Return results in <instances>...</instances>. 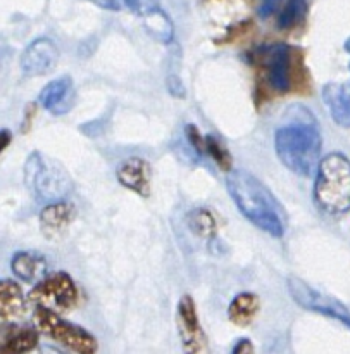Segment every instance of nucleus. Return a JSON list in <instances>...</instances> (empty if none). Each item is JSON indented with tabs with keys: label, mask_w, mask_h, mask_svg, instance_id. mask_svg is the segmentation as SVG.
Returning a JSON list of instances; mask_svg holds the SVG:
<instances>
[{
	"label": "nucleus",
	"mask_w": 350,
	"mask_h": 354,
	"mask_svg": "<svg viewBox=\"0 0 350 354\" xmlns=\"http://www.w3.org/2000/svg\"><path fill=\"white\" fill-rule=\"evenodd\" d=\"M321 130L316 116L302 104L285 111L275 131V151L283 166L299 176H309L320 165Z\"/></svg>",
	"instance_id": "1"
},
{
	"label": "nucleus",
	"mask_w": 350,
	"mask_h": 354,
	"mask_svg": "<svg viewBox=\"0 0 350 354\" xmlns=\"http://www.w3.org/2000/svg\"><path fill=\"white\" fill-rule=\"evenodd\" d=\"M226 189L242 214L275 239H282L286 228V214L275 194L252 173L245 169H230Z\"/></svg>",
	"instance_id": "2"
},
{
	"label": "nucleus",
	"mask_w": 350,
	"mask_h": 354,
	"mask_svg": "<svg viewBox=\"0 0 350 354\" xmlns=\"http://www.w3.org/2000/svg\"><path fill=\"white\" fill-rule=\"evenodd\" d=\"M314 203L330 216L350 211V161L340 152L324 156L318 165Z\"/></svg>",
	"instance_id": "3"
},
{
	"label": "nucleus",
	"mask_w": 350,
	"mask_h": 354,
	"mask_svg": "<svg viewBox=\"0 0 350 354\" xmlns=\"http://www.w3.org/2000/svg\"><path fill=\"white\" fill-rule=\"evenodd\" d=\"M24 183L37 201L43 204L62 201L72 189L71 178L57 162L48 161L38 151L31 152L24 165Z\"/></svg>",
	"instance_id": "4"
},
{
	"label": "nucleus",
	"mask_w": 350,
	"mask_h": 354,
	"mask_svg": "<svg viewBox=\"0 0 350 354\" xmlns=\"http://www.w3.org/2000/svg\"><path fill=\"white\" fill-rule=\"evenodd\" d=\"M35 325L38 332L47 337L54 339L55 342L62 344L64 348L79 354H92L97 351V341L90 332L85 328L72 325L66 322L64 318L59 317L54 310L45 306H37L35 311Z\"/></svg>",
	"instance_id": "5"
},
{
	"label": "nucleus",
	"mask_w": 350,
	"mask_h": 354,
	"mask_svg": "<svg viewBox=\"0 0 350 354\" xmlns=\"http://www.w3.org/2000/svg\"><path fill=\"white\" fill-rule=\"evenodd\" d=\"M286 289H289V294L292 296L293 303L299 304L300 308H304L307 311H313V313L335 318V320L342 322L345 327L350 328L349 308L345 304H342L338 299L320 292L313 286L304 282L302 279L293 275H290L286 279Z\"/></svg>",
	"instance_id": "6"
},
{
	"label": "nucleus",
	"mask_w": 350,
	"mask_h": 354,
	"mask_svg": "<svg viewBox=\"0 0 350 354\" xmlns=\"http://www.w3.org/2000/svg\"><path fill=\"white\" fill-rule=\"evenodd\" d=\"M28 297L37 306L50 308L54 311H69L78 303V289L68 273L57 272L40 280Z\"/></svg>",
	"instance_id": "7"
},
{
	"label": "nucleus",
	"mask_w": 350,
	"mask_h": 354,
	"mask_svg": "<svg viewBox=\"0 0 350 354\" xmlns=\"http://www.w3.org/2000/svg\"><path fill=\"white\" fill-rule=\"evenodd\" d=\"M176 320H178V332L182 339L183 349L186 353H207L206 334L200 327L199 317H197L195 303L190 296H183L176 310Z\"/></svg>",
	"instance_id": "8"
},
{
	"label": "nucleus",
	"mask_w": 350,
	"mask_h": 354,
	"mask_svg": "<svg viewBox=\"0 0 350 354\" xmlns=\"http://www.w3.org/2000/svg\"><path fill=\"white\" fill-rule=\"evenodd\" d=\"M59 62V48L50 38H37L23 50L19 59L24 76H43L54 71Z\"/></svg>",
	"instance_id": "9"
},
{
	"label": "nucleus",
	"mask_w": 350,
	"mask_h": 354,
	"mask_svg": "<svg viewBox=\"0 0 350 354\" xmlns=\"http://www.w3.org/2000/svg\"><path fill=\"white\" fill-rule=\"evenodd\" d=\"M266 73L271 90L286 93L293 86V52L289 45H275L266 52Z\"/></svg>",
	"instance_id": "10"
},
{
	"label": "nucleus",
	"mask_w": 350,
	"mask_h": 354,
	"mask_svg": "<svg viewBox=\"0 0 350 354\" xmlns=\"http://www.w3.org/2000/svg\"><path fill=\"white\" fill-rule=\"evenodd\" d=\"M41 106L52 114H66L75 104V85L69 76L52 80L41 88L40 97H38Z\"/></svg>",
	"instance_id": "11"
},
{
	"label": "nucleus",
	"mask_w": 350,
	"mask_h": 354,
	"mask_svg": "<svg viewBox=\"0 0 350 354\" xmlns=\"http://www.w3.org/2000/svg\"><path fill=\"white\" fill-rule=\"evenodd\" d=\"M117 180L123 187L142 197H148L150 194V166L142 158L124 159L116 173Z\"/></svg>",
	"instance_id": "12"
},
{
	"label": "nucleus",
	"mask_w": 350,
	"mask_h": 354,
	"mask_svg": "<svg viewBox=\"0 0 350 354\" xmlns=\"http://www.w3.org/2000/svg\"><path fill=\"white\" fill-rule=\"evenodd\" d=\"M75 216L76 209L72 204L66 201H55V203L47 204L40 213V227L47 237L54 239L71 225Z\"/></svg>",
	"instance_id": "13"
},
{
	"label": "nucleus",
	"mask_w": 350,
	"mask_h": 354,
	"mask_svg": "<svg viewBox=\"0 0 350 354\" xmlns=\"http://www.w3.org/2000/svg\"><path fill=\"white\" fill-rule=\"evenodd\" d=\"M323 100L335 123L342 128H350V83H327Z\"/></svg>",
	"instance_id": "14"
},
{
	"label": "nucleus",
	"mask_w": 350,
	"mask_h": 354,
	"mask_svg": "<svg viewBox=\"0 0 350 354\" xmlns=\"http://www.w3.org/2000/svg\"><path fill=\"white\" fill-rule=\"evenodd\" d=\"M0 313L3 322L19 320L26 313V299L14 280H2L0 283Z\"/></svg>",
	"instance_id": "15"
},
{
	"label": "nucleus",
	"mask_w": 350,
	"mask_h": 354,
	"mask_svg": "<svg viewBox=\"0 0 350 354\" xmlns=\"http://www.w3.org/2000/svg\"><path fill=\"white\" fill-rule=\"evenodd\" d=\"M10 270L19 280L26 283H35L47 272V263L40 254L33 252H16L10 259Z\"/></svg>",
	"instance_id": "16"
},
{
	"label": "nucleus",
	"mask_w": 350,
	"mask_h": 354,
	"mask_svg": "<svg viewBox=\"0 0 350 354\" xmlns=\"http://www.w3.org/2000/svg\"><path fill=\"white\" fill-rule=\"evenodd\" d=\"M259 308H261V303L255 294L242 292L235 296L228 306V318L231 324L238 325V327H247L254 322Z\"/></svg>",
	"instance_id": "17"
},
{
	"label": "nucleus",
	"mask_w": 350,
	"mask_h": 354,
	"mask_svg": "<svg viewBox=\"0 0 350 354\" xmlns=\"http://www.w3.org/2000/svg\"><path fill=\"white\" fill-rule=\"evenodd\" d=\"M38 330V328H37ZM33 328H19L12 330L3 337L2 353L21 354L33 351L38 346V332Z\"/></svg>",
	"instance_id": "18"
},
{
	"label": "nucleus",
	"mask_w": 350,
	"mask_h": 354,
	"mask_svg": "<svg viewBox=\"0 0 350 354\" xmlns=\"http://www.w3.org/2000/svg\"><path fill=\"white\" fill-rule=\"evenodd\" d=\"M142 19L145 21V28H147V31L155 38V40H159L161 44H171L175 30H173L171 19H169L168 14H166L161 7L145 14Z\"/></svg>",
	"instance_id": "19"
},
{
	"label": "nucleus",
	"mask_w": 350,
	"mask_h": 354,
	"mask_svg": "<svg viewBox=\"0 0 350 354\" xmlns=\"http://www.w3.org/2000/svg\"><path fill=\"white\" fill-rule=\"evenodd\" d=\"M90 2L95 3L100 9L113 10V12H119V10L128 9L131 12L138 14L140 17H144L145 14H148L150 10L159 7L157 0H90Z\"/></svg>",
	"instance_id": "20"
},
{
	"label": "nucleus",
	"mask_w": 350,
	"mask_h": 354,
	"mask_svg": "<svg viewBox=\"0 0 350 354\" xmlns=\"http://www.w3.org/2000/svg\"><path fill=\"white\" fill-rule=\"evenodd\" d=\"M186 223L197 237L214 239L216 235V220L207 209H193L186 216Z\"/></svg>",
	"instance_id": "21"
},
{
	"label": "nucleus",
	"mask_w": 350,
	"mask_h": 354,
	"mask_svg": "<svg viewBox=\"0 0 350 354\" xmlns=\"http://www.w3.org/2000/svg\"><path fill=\"white\" fill-rule=\"evenodd\" d=\"M307 14V2L306 0H289L283 6L282 12L278 17V28L280 30H290L295 24L306 17Z\"/></svg>",
	"instance_id": "22"
},
{
	"label": "nucleus",
	"mask_w": 350,
	"mask_h": 354,
	"mask_svg": "<svg viewBox=\"0 0 350 354\" xmlns=\"http://www.w3.org/2000/svg\"><path fill=\"white\" fill-rule=\"evenodd\" d=\"M179 62H182V54H179V48L176 47L171 52V62L168 66V75H166V85L171 95H175L176 99H185L186 88L183 85L182 78H179Z\"/></svg>",
	"instance_id": "23"
},
{
	"label": "nucleus",
	"mask_w": 350,
	"mask_h": 354,
	"mask_svg": "<svg viewBox=\"0 0 350 354\" xmlns=\"http://www.w3.org/2000/svg\"><path fill=\"white\" fill-rule=\"evenodd\" d=\"M206 154H209L224 171H230L231 169V156L228 152V149L224 145L220 144L216 137L213 135H207L206 137Z\"/></svg>",
	"instance_id": "24"
},
{
	"label": "nucleus",
	"mask_w": 350,
	"mask_h": 354,
	"mask_svg": "<svg viewBox=\"0 0 350 354\" xmlns=\"http://www.w3.org/2000/svg\"><path fill=\"white\" fill-rule=\"evenodd\" d=\"M280 3H282V0H262V2L259 3V9H257L259 17L268 19L269 16H273V14L278 10Z\"/></svg>",
	"instance_id": "25"
},
{
	"label": "nucleus",
	"mask_w": 350,
	"mask_h": 354,
	"mask_svg": "<svg viewBox=\"0 0 350 354\" xmlns=\"http://www.w3.org/2000/svg\"><path fill=\"white\" fill-rule=\"evenodd\" d=\"M231 353L233 354H244V353H254V344H252L249 339H240V341L237 342V344L233 346V349H231Z\"/></svg>",
	"instance_id": "26"
},
{
	"label": "nucleus",
	"mask_w": 350,
	"mask_h": 354,
	"mask_svg": "<svg viewBox=\"0 0 350 354\" xmlns=\"http://www.w3.org/2000/svg\"><path fill=\"white\" fill-rule=\"evenodd\" d=\"M9 142H10V131L2 130V133H0V149H2V151H6L7 145H9Z\"/></svg>",
	"instance_id": "27"
},
{
	"label": "nucleus",
	"mask_w": 350,
	"mask_h": 354,
	"mask_svg": "<svg viewBox=\"0 0 350 354\" xmlns=\"http://www.w3.org/2000/svg\"><path fill=\"white\" fill-rule=\"evenodd\" d=\"M344 48L350 54V38H347V41H345V44H344Z\"/></svg>",
	"instance_id": "28"
},
{
	"label": "nucleus",
	"mask_w": 350,
	"mask_h": 354,
	"mask_svg": "<svg viewBox=\"0 0 350 354\" xmlns=\"http://www.w3.org/2000/svg\"><path fill=\"white\" fill-rule=\"evenodd\" d=\"M349 68H350V64H349Z\"/></svg>",
	"instance_id": "29"
}]
</instances>
